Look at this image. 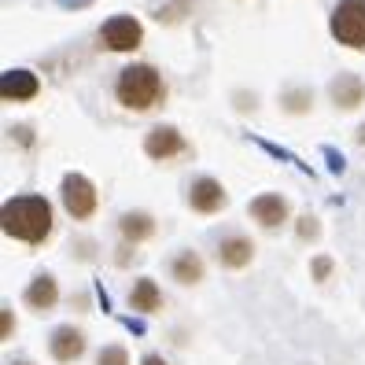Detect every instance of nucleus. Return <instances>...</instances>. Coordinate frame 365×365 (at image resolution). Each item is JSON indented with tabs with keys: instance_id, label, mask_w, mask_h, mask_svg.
<instances>
[{
	"instance_id": "f257e3e1",
	"label": "nucleus",
	"mask_w": 365,
	"mask_h": 365,
	"mask_svg": "<svg viewBox=\"0 0 365 365\" xmlns=\"http://www.w3.org/2000/svg\"><path fill=\"white\" fill-rule=\"evenodd\" d=\"M0 229L19 244H45L52 236V203L45 196H15L0 210Z\"/></svg>"
},
{
	"instance_id": "f03ea898",
	"label": "nucleus",
	"mask_w": 365,
	"mask_h": 365,
	"mask_svg": "<svg viewBox=\"0 0 365 365\" xmlns=\"http://www.w3.org/2000/svg\"><path fill=\"white\" fill-rule=\"evenodd\" d=\"M115 96L125 111H152V107H159L166 100V85L155 67L130 63V67H122V74L115 81Z\"/></svg>"
},
{
	"instance_id": "7ed1b4c3",
	"label": "nucleus",
	"mask_w": 365,
	"mask_h": 365,
	"mask_svg": "<svg viewBox=\"0 0 365 365\" xmlns=\"http://www.w3.org/2000/svg\"><path fill=\"white\" fill-rule=\"evenodd\" d=\"M332 37L347 48H365V0H339L332 11Z\"/></svg>"
},
{
	"instance_id": "20e7f679",
	"label": "nucleus",
	"mask_w": 365,
	"mask_h": 365,
	"mask_svg": "<svg viewBox=\"0 0 365 365\" xmlns=\"http://www.w3.org/2000/svg\"><path fill=\"white\" fill-rule=\"evenodd\" d=\"M63 207H67V214L74 222H89L96 214V185L89 178L81 174H67L63 178Z\"/></svg>"
},
{
	"instance_id": "39448f33",
	"label": "nucleus",
	"mask_w": 365,
	"mask_h": 365,
	"mask_svg": "<svg viewBox=\"0 0 365 365\" xmlns=\"http://www.w3.org/2000/svg\"><path fill=\"white\" fill-rule=\"evenodd\" d=\"M140 41H144V30L133 15H115L100 30V45L107 52H133V48H140Z\"/></svg>"
},
{
	"instance_id": "423d86ee",
	"label": "nucleus",
	"mask_w": 365,
	"mask_h": 365,
	"mask_svg": "<svg viewBox=\"0 0 365 365\" xmlns=\"http://www.w3.org/2000/svg\"><path fill=\"white\" fill-rule=\"evenodd\" d=\"M185 137L174 130V125H155L152 133L144 137V155L148 159H155V163H170V159H178L185 155Z\"/></svg>"
},
{
	"instance_id": "0eeeda50",
	"label": "nucleus",
	"mask_w": 365,
	"mask_h": 365,
	"mask_svg": "<svg viewBox=\"0 0 365 365\" xmlns=\"http://www.w3.org/2000/svg\"><path fill=\"white\" fill-rule=\"evenodd\" d=\"M85 347H89V339H85V332L74 329V325H59L52 332V339H48V351H52V358L59 365H74L85 354Z\"/></svg>"
},
{
	"instance_id": "6e6552de",
	"label": "nucleus",
	"mask_w": 365,
	"mask_h": 365,
	"mask_svg": "<svg viewBox=\"0 0 365 365\" xmlns=\"http://www.w3.org/2000/svg\"><path fill=\"white\" fill-rule=\"evenodd\" d=\"M247 214L255 222H259L262 229H281L284 222H288V200L284 196H277V192H262V196H255L251 200V207H247Z\"/></svg>"
},
{
	"instance_id": "1a4fd4ad",
	"label": "nucleus",
	"mask_w": 365,
	"mask_h": 365,
	"mask_svg": "<svg viewBox=\"0 0 365 365\" xmlns=\"http://www.w3.org/2000/svg\"><path fill=\"white\" fill-rule=\"evenodd\" d=\"M225 188L214 181V178H196L188 188V207L196 210V214H218L225 207Z\"/></svg>"
},
{
	"instance_id": "9d476101",
	"label": "nucleus",
	"mask_w": 365,
	"mask_h": 365,
	"mask_svg": "<svg viewBox=\"0 0 365 365\" xmlns=\"http://www.w3.org/2000/svg\"><path fill=\"white\" fill-rule=\"evenodd\" d=\"M23 299H26V307L37 310V314L56 310V303H59V284H56V277H52V273H37L34 281L26 284Z\"/></svg>"
},
{
	"instance_id": "9b49d317",
	"label": "nucleus",
	"mask_w": 365,
	"mask_h": 365,
	"mask_svg": "<svg viewBox=\"0 0 365 365\" xmlns=\"http://www.w3.org/2000/svg\"><path fill=\"white\" fill-rule=\"evenodd\" d=\"M329 96H332V103L339 107V111H358V107L365 103V81L358 74H339L329 85Z\"/></svg>"
},
{
	"instance_id": "f8f14e48",
	"label": "nucleus",
	"mask_w": 365,
	"mask_h": 365,
	"mask_svg": "<svg viewBox=\"0 0 365 365\" xmlns=\"http://www.w3.org/2000/svg\"><path fill=\"white\" fill-rule=\"evenodd\" d=\"M37 89H41V81H37V74H30V71H8L4 78H0V96H4L8 103H11V100H15V103H26V100L37 96Z\"/></svg>"
},
{
	"instance_id": "ddd939ff",
	"label": "nucleus",
	"mask_w": 365,
	"mask_h": 365,
	"mask_svg": "<svg viewBox=\"0 0 365 365\" xmlns=\"http://www.w3.org/2000/svg\"><path fill=\"white\" fill-rule=\"evenodd\" d=\"M251 259H255V244L247 240V236H225V240L218 244V262L225 266V269H247L251 266Z\"/></svg>"
},
{
	"instance_id": "4468645a",
	"label": "nucleus",
	"mask_w": 365,
	"mask_h": 365,
	"mask_svg": "<svg viewBox=\"0 0 365 365\" xmlns=\"http://www.w3.org/2000/svg\"><path fill=\"white\" fill-rule=\"evenodd\" d=\"M118 236L125 244L152 240V236H155V218H152V214H144V210H125L118 218Z\"/></svg>"
},
{
	"instance_id": "2eb2a0df",
	"label": "nucleus",
	"mask_w": 365,
	"mask_h": 365,
	"mask_svg": "<svg viewBox=\"0 0 365 365\" xmlns=\"http://www.w3.org/2000/svg\"><path fill=\"white\" fill-rule=\"evenodd\" d=\"M203 273H207V266L200 259V251H178L174 259H170V277H174L178 284H185V288L200 284Z\"/></svg>"
},
{
	"instance_id": "dca6fc26",
	"label": "nucleus",
	"mask_w": 365,
	"mask_h": 365,
	"mask_svg": "<svg viewBox=\"0 0 365 365\" xmlns=\"http://www.w3.org/2000/svg\"><path fill=\"white\" fill-rule=\"evenodd\" d=\"M130 307L137 314H159L163 310V292L152 277H140V281L130 288Z\"/></svg>"
},
{
	"instance_id": "f3484780",
	"label": "nucleus",
	"mask_w": 365,
	"mask_h": 365,
	"mask_svg": "<svg viewBox=\"0 0 365 365\" xmlns=\"http://www.w3.org/2000/svg\"><path fill=\"white\" fill-rule=\"evenodd\" d=\"M281 107H284V111H292V115H303V111H310V107H314V96L303 93V89H292V93L281 96Z\"/></svg>"
},
{
	"instance_id": "a211bd4d",
	"label": "nucleus",
	"mask_w": 365,
	"mask_h": 365,
	"mask_svg": "<svg viewBox=\"0 0 365 365\" xmlns=\"http://www.w3.org/2000/svg\"><path fill=\"white\" fill-rule=\"evenodd\" d=\"M96 365H130V354H125V347H118V343H111V347H103Z\"/></svg>"
},
{
	"instance_id": "6ab92c4d",
	"label": "nucleus",
	"mask_w": 365,
	"mask_h": 365,
	"mask_svg": "<svg viewBox=\"0 0 365 365\" xmlns=\"http://www.w3.org/2000/svg\"><path fill=\"white\" fill-rule=\"evenodd\" d=\"M188 8H192V0H178V4H170V8H159L155 19H159V23H178Z\"/></svg>"
},
{
	"instance_id": "aec40b11",
	"label": "nucleus",
	"mask_w": 365,
	"mask_h": 365,
	"mask_svg": "<svg viewBox=\"0 0 365 365\" xmlns=\"http://www.w3.org/2000/svg\"><path fill=\"white\" fill-rule=\"evenodd\" d=\"M295 232H299V240H317V236H321V222L307 214V218H299Z\"/></svg>"
},
{
	"instance_id": "412c9836",
	"label": "nucleus",
	"mask_w": 365,
	"mask_h": 365,
	"mask_svg": "<svg viewBox=\"0 0 365 365\" xmlns=\"http://www.w3.org/2000/svg\"><path fill=\"white\" fill-rule=\"evenodd\" d=\"M310 269H314V281H317V284H325L329 277H332V259H329V255H321V259L310 262Z\"/></svg>"
},
{
	"instance_id": "4be33fe9",
	"label": "nucleus",
	"mask_w": 365,
	"mask_h": 365,
	"mask_svg": "<svg viewBox=\"0 0 365 365\" xmlns=\"http://www.w3.org/2000/svg\"><path fill=\"white\" fill-rule=\"evenodd\" d=\"M0 321H4V329H0V336L11 339V332H15V317H11V310H8V307H4V314H0Z\"/></svg>"
},
{
	"instance_id": "5701e85b",
	"label": "nucleus",
	"mask_w": 365,
	"mask_h": 365,
	"mask_svg": "<svg viewBox=\"0 0 365 365\" xmlns=\"http://www.w3.org/2000/svg\"><path fill=\"white\" fill-rule=\"evenodd\" d=\"M140 365H170V361H166L163 354H144V358H140Z\"/></svg>"
},
{
	"instance_id": "b1692460",
	"label": "nucleus",
	"mask_w": 365,
	"mask_h": 365,
	"mask_svg": "<svg viewBox=\"0 0 365 365\" xmlns=\"http://www.w3.org/2000/svg\"><path fill=\"white\" fill-rule=\"evenodd\" d=\"M358 144H365V125H361V130H358Z\"/></svg>"
},
{
	"instance_id": "393cba45",
	"label": "nucleus",
	"mask_w": 365,
	"mask_h": 365,
	"mask_svg": "<svg viewBox=\"0 0 365 365\" xmlns=\"http://www.w3.org/2000/svg\"><path fill=\"white\" fill-rule=\"evenodd\" d=\"M11 365H34V361H11Z\"/></svg>"
}]
</instances>
